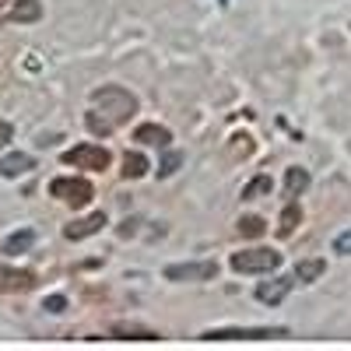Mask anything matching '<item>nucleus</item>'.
<instances>
[{"label":"nucleus","instance_id":"nucleus-1","mask_svg":"<svg viewBox=\"0 0 351 351\" xmlns=\"http://www.w3.org/2000/svg\"><path fill=\"white\" fill-rule=\"evenodd\" d=\"M92 106L102 109V116L112 123V127H123L130 116L137 112V99L120 84H106V88H95L92 92Z\"/></svg>","mask_w":351,"mask_h":351},{"label":"nucleus","instance_id":"nucleus-2","mask_svg":"<svg viewBox=\"0 0 351 351\" xmlns=\"http://www.w3.org/2000/svg\"><path fill=\"white\" fill-rule=\"evenodd\" d=\"M281 267V253L278 250H243V253H232V271L236 274H271Z\"/></svg>","mask_w":351,"mask_h":351},{"label":"nucleus","instance_id":"nucleus-3","mask_svg":"<svg viewBox=\"0 0 351 351\" xmlns=\"http://www.w3.org/2000/svg\"><path fill=\"white\" fill-rule=\"evenodd\" d=\"M267 337H288L285 327H218L204 330L200 341H267Z\"/></svg>","mask_w":351,"mask_h":351},{"label":"nucleus","instance_id":"nucleus-4","mask_svg":"<svg viewBox=\"0 0 351 351\" xmlns=\"http://www.w3.org/2000/svg\"><path fill=\"white\" fill-rule=\"evenodd\" d=\"M112 155L102 148V144H77V148L64 152V165H74V169H92V172H102L109 169Z\"/></svg>","mask_w":351,"mask_h":351},{"label":"nucleus","instance_id":"nucleus-5","mask_svg":"<svg viewBox=\"0 0 351 351\" xmlns=\"http://www.w3.org/2000/svg\"><path fill=\"white\" fill-rule=\"evenodd\" d=\"M49 193L60 197V200H67L71 208H84V204L95 197L92 183H88V180H74V176H60V180H53V183H49Z\"/></svg>","mask_w":351,"mask_h":351},{"label":"nucleus","instance_id":"nucleus-6","mask_svg":"<svg viewBox=\"0 0 351 351\" xmlns=\"http://www.w3.org/2000/svg\"><path fill=\"white\" fill-rule=\"evenodd\" d=\"M218 274L215 260H200V263H169L165 278L169 281H211Z\"/></svg>","mask_w":351,"mask_h":351},{"label":"nucleus","instance_id":"nucleus-7","mask_svg":"<svg viewBox=\"0 0 351 351\" xmlns=\"http://www.w3.org/2000/svg\"><path fill=\"white\" fill-rule=\"evenodd\" d=\"M291 285H295V278H274V281H260V285H256V299H260L263 306H278V302H285V299H288Z\"/></svg>","mask_w":351,"mask_h":351},{"label":"nucleus","instance_id":"nucleus-8","mask_svg":"<svg viewBox=\"0 0 351 351\" xmlns=\"http://www.w3.org/2000/svg\"><path fill=\"white\" fill-rule=\"evenodd\" d=\"M106 225V215L102 211H95V215H88V218H77V221H71L67 228H64V236L71 239V243H77V239H88V236H95V232Z\"/></svg>","mask_w":351,"mask_h":351},{"label":"nucleus","instance_id":"nucleus-9","mask_svg":"<svg viewBox=\"0 0 351 351\" xmlns=\"http://www.w3.org/2000/svg\"><path fill=\"white\" fill-rule=\"evenodd\" d=\"M36 288L32 271H18V267H0V291H28Z\"/></svg>","mask_w":351,"mask_h":351},{"label":"nucleus","instance_id":"nucleus-10","mask_svg":"<svg viewBox=\"0 0 351 351\" xmlns=\"http://www.w3.org/2000/svg\"><path fill=\"white\" fill-rule=\"evenodd\" d=\"M28 169H36L32 155H25V152H11L0 158V176H8V180H14V176H25Z\"/></svg>","mask_w":351,"mask_h":351},{"label":"nucleus","instance_id":"nucleus-11","mask_svg":"<svg viewBox=\"0 0 351 351\" xmlns=\"http://www.w3.org/2000/svg\"><path fill=\"white\" fill-rule=\"evenodd\" d=\"M134 137L144 141V144H155V148H169V141H172V134L165 127H158V123H141Z\"/></svg>","mask_w":351,"mask_h":351},{"label":"nucleus","instance_id":"nucleus-12","mask_svg":"<svg viewBox=\"0 0 351 351\" xmlns=\"http://www.w3.org/2000/svg\"><path fill=\"white\" fill-rule=\"evenodd\" d=\"M324 271H327V260H299L295 263V281L299 285H313V281L324 278Z\"/></svg>","mask_w":351,"mask_h":351},{"label":"nucleus","instance_id":"nucleus-13","mask_svg":"<svg viewBox=\"0 0 351 351\" xmlns=\"http://www.w3.org/2000/svg\"><path fill=\"white\" fill-rule=\"evenodd\" d=\"M309 190V172L306 169H288V176H285V193L295 200L299 193H306Z\"/></svg>","mask_w":351,"mask_h":351},{"label":"nucleus","instance_id":"nucleus-14","mask_svg":"<svg viewBox=\"0 0 351 351\" xmlns=\"http://www.w3.org/2000/svg\"><path fill=\"white\" fill-rule=\"evenodd\" d=\"M32 243H36V232L32 228H21V232H14V236L4 239V253H28V250H32Z\"/></svg>","mask_w":351,"mask_h":351},{"label":"nucleus","instance_id":"nucleus-15","mask_svg":"<svg viewBox=\"0 0 351 351\" xmlns=\"http://www.w3.org/2000/svg\"><path fill=\"white\" fill-rule=\"evenodd\" d=\"M43 18V4L39 0H18L11 8V21H39Z\"/></svg>","mask_w":351,"mask_h":351},{"label":"nucleus","instance_id":"nucleus-16","mask_svg":"<svg viewBox=\"0 0 351 351\" xmlns=\"http://www.w3.org/2000/svg\"><path fill=\"white\" fill-rule=\"evenodd\" d=\"M112 337H120V341H158L155 330H144V327H134V324H116Z\"/></svg>","mask_w":351,"mask_h":351},{"label":"nucleus","instance_id":"nucleus-17","mask_svg":"<svg viewBox=\"0 0 351 351\" xmlns=\"http://www.w3.org/2000/svg\"><path fill=\"white\" fill-rule=\"evenodd\" d=\"M148 169H152V165H148V158H144L141 152H127V155H123V176H127V180H141Z\"/></svg>","mask_w":351,"mask_h":351},{"label":"nucleus","instance_id":"nucleus-18","mask_svg":"<svg viewBox=\"0 0 351 351\" xmlns=\"http://www.w3.org/2000/svg\"><path fill=\"white\" fill-rule=\"evenodd\" d=\"M302 221V208H299V204L295 200H291L288 204V208L281 211V221H278V232H281V236H291V232H295V225Z\"/></svg>","mask_w":351,"mask_h":351},{"label":"nucleus","instance_id":"nucleus-19","mask_svg":"<svg viewBox=\"0 0 351 351\" xmlns=\"http://www.w3.org/2000/svg\"><path fill=\"white\" fill-rule=\"evenodd\" d=\"M263 193H271V176H256V180H250L243 186V200H256Z\"/></svg>","mask_w":351,"mask_h":351},{"label":"nucleus","instance_id":"nucleus-20","mask_svg":"<svg viewBox=\"0 0 351 351\" xmlns=\"http://www.w3.org/2000/svg\"><path fill=\"white\" fill-rule=\"evenodd\" d=\"M263 232H267L263 218H256V215H246V218H239V236H246V239H256V236H263Z\"/></svg>","mask_w":351,"mask_h":351},{"label":"nucleus","instance_id":"nucleus-21","mask_svg":"<svg viewBox=\"0 0 351 351\" xmlns=\"http://www.w3.org/2000/svg\"><path fill=\"white\" fill-rule=\"evenodd\" d=\"M84 123H88V130H92L95 137H109V134L116 130V127L106 120V116H99V112H88V116H84Z\"/></svg>","mask_w":351,"mask_h":351},{"label":"nucleus","instance_id":"nucleus-22","mask_svg":"<svg viewBox=\"0 0 351 351\" xmlns=\"http://www.w3.org/2000/svg\"><path fill=\"white\" fill-rule=\"evenodd\" d=\"M180 162H183V155H180V152H169V155L162 158V165H158V176H172L176 169H180Z\"/></svg>","mask_w":351,"mask_h":351},{"label":"nucleus","instance_id":"nucleus-23","mask_svg":"<svg viewBox=\"0 0 351 351\" xmlns=\"http://www.w3.org/2000/svg\"><path fill=\"white\" fill-rule=\"evenodd\" d=\"M334 253H341V256H351V228H348V232H341V236L334 239Z\"/></svg>","mask_w":351,"mask_h":351},{"label":"nucleus","instance_id":"nucleus-24","mask_svg":"<svg viewBox=\"0 0 351 351\" xmlns=\"http://www.w3.org/2000/svg\"><path fill=\"white\" fill-rule=\"evenodd\" d=\"M43 309H46V313H64V309H67V299H64V295H49V299L43 302Z\"/></svg>","mask_w":351,"mask_h":351},{"label":"nucleus","instance_id":"nucleus-25","mask_svg":"<svg viewBox=\"0 0 351 351\" xmlns=\"http://www.w3.org/2000/svg\"><path fill=\"white\" fill-rule=\"evenodd\" d=\"M11 137H14V127H11V123H0V148H4Z\"/></svg>","mask_w":351,"mask_h":351},{"label":"nucleus","instance_id":"nucleus-26","mask_svg":"<svg viewBox=\"0 0 351 351\" xmlns=\"http://www.w3.org/2000/svg\"><path fill=\"white\" fill-rule=\"evenodd\" d=\"M0 8H4V0H0Z\"/></svg>","mask_w":351,"mask_h":351}]
</instances>
